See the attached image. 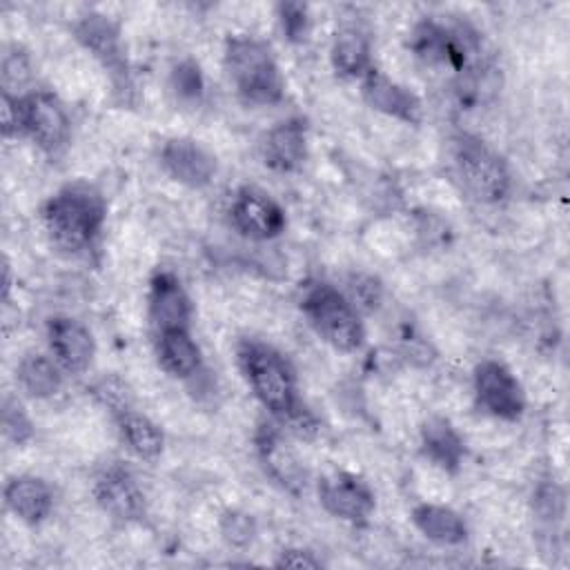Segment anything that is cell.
<instances>
[{
	"label": "cell",
	"instance_id": "obj_1",
	"mask_svg": "<svg viewBox=\"0 0 570 570\" xmlns=\"http://www.w3.org/2000/svg\"><path fill=\"white\" fill-rule=\"evenodd\" d=\"M105 218L102 194L85 180L60 187L42 207L45 229L51 243L65 252L87 249L100 234Z\"/></svg>",
	"mask_w": 570,
	"mask_h": 570
},
{
	"label": "cell",
	"instance_id": "obj_2",
	"mask_svg": "<svg viewBox=\"0 0 570 570\" xmlns=\"http://www.w3.org/2000/svg\"><path fill=\"white\" fill-rule=\"evenodd\" d=\"M236 356L254 396L265 410L287 423L305 410L296 394L294 370L276 347L258 338H243Z\"/></svg>",
	"mask_w": 570,
	"mask_h": 570
},
{
	"label": "cell",
	"instance_id": "obj_3",
	"mask_svg": "<svg viewBox=\"0 0 570 570\" xmlns=\"http://www.w3.org/2000/svg\"><path fill=\"white\" fill-rule=\"evenodd\" d=\"M225 67L238 96L252 105H276L283 100L285 80L272 49L254 36H229L225 42Z\"/></svg>",
	"mask_w": 570,
	"mask_h": 570
},
{
	"label": "cell",
	"instance_id": "obj_4",
	"mask_svg": "<svg viewBox=\"0 0 570 570\" xmlns=\"http://www.w3.org/2000/svg\"><path fill=\"white\" fill-rule=\"evenodd\" d=\"M301 309L312 330L338 352H356L365 341V327L352 301L330 283L305 287Z\"/></svg>",
	"mask_w": 570,
	"mask_h": 570
},
{
	"label": "cell",
	"instance_id": "obj_5",
	"mask_svg": "<svg viewBox=\"0 0 570 570\" xmlns=\"http://www.w3.org/2000/svg\"><path fill=\"white\" fill-rule=\"evenodd\" d=\"M452 169L463 189L479 203H499L510 191V171L492 147L481 138L461 134L450 147Z\"/></svg>",
	"mask_w": 570,
	"mask_h": 570
},
{
	"label": "cell",
	"instance_id": "obj_6",
	"mask_svg": "<svg viewBox=\"0 0 570 570\" xmlns=\"http://www.w3.org/2000/svg\"><path fill=\"white\" fill-rule=\"evenodd\" d=\"M73 36L102 65L118 91H131V73L122 45V33L109 16L98 11L80 16L73 24Z\"/></svg>",
	"mask_w": 570,
	"mask_h": 570
},
{
	"label": "cell",
	"instance_id": "obj_7",
	"mask_svg": "<svg viewBox=\"0 0 570 570\" xmlns=\"http://www.w3.org/2000/svg\"><path fill=\"white\" fill-rule=\"evenodd\" d=\"M474 390L483 410L503 421H517L525 412V392L508 365L485 358L474 367Z\"/></svg>",
	"mask_w": 570,
	"mask_h": 570
},
{
	"label": "cell",
	"instance_id": "obj_8",
	"mask_svg": "<svg viewBox=\"0 0 570 570\" xmlns=\"http://www.w3.org/2000/svg\"><path fill=\"white\" fill-rule=\"evenodd\" d=\"M24 136H29L45 154H60L71 134V122L65 105L51 91H31L22 96Z\"/></svg>",
	"mask_w": 570,
	"mask_h": 570
},
{
	"label": "cell",
	"instance_id": "obj_9",
	"mask_svg": "<svg viewBox=\"0 0 570 570\" xmlns=\"http://www.w3.org/2000/svg\"><path fill=\"white\" fill-rule=\"evenodd\" d=\"M232 225L252 240H272L285 232L283 207L258 187H240L229 205Z\"/></svg>",
	"mask_w": 570,
	"mask_h": 570
},
{
	"label": "cell",
	"instance_id": "obj_10",
	"mask_svg": "<svg viewBox=\"0 0 570 570\" xmlns=\"http://www.w3.org/2000/svg\"><path fill=\"white\" fill-rule=\"evenodd\" d=\"M318 501L336 519L365 523L374 512L372 488L352 472H332L318 481Z\"/></svg>",
	"mask_w": 570,
	"mask_h": 570
},
{
	"label": "cell",
	"instance_id": "obj_11",
	"mask_svg": "<svg viewBox=\"0 0 570 570\" xmlns=\"http://www.w3.org/2000/svg\"><path fill=\"white\" fill-rule=\"evenodd\" d=\"M160 165L176 183L191 189L207 187L218 171L216 156L189 136H174L165 140L160 149Z\"/></svg>",
	"mask_w": 570,
	"mask_h": 570
},
{
	"label": "cell",
	"instance_id": "obj_12",
	"mask_svg": "<svg viewBox=\"0 0 570 570\" xmlns=\"http://www.w3.org/2000/svg\"><path fill=\"white\" fill-rule=\"evenodd\" d=\"M94 497L98 505L118 521H138L145 514V494L134 474L120 463H109L98 472Z\"/></svg>",
	"mask_w": 570,
	"mask_h": 570
},
{
	"label": "cell",
	"instance_id": "obj_13",
	"mask_svg": "<svg viewBox=\"0 0 570 570\" xmlns=\"http://www.w3.org/2000/svg\"><path fill=\"white\" fill-rule=\"evenodd\" d=\"M47 338L49 350L56 358V363L67 374H82L89 370L96 343L87 325H82L73 316H53L47 323Z\"/></svg>",
	"mask_w": 570,
	"mask_h": 570
},
{
	"label": "cell",
	"instance_id": "obj_14",
	"mask_svg": "<svg viewBox=\"0 0 570 570\" xmlns=\"http://www.w3.org/2000/svg\"><path fill=\"white\" fill-rule=\"evenodd\" d=\"M361 96L372 109L405 125H419L423 118L419 96L374 67L361 78Z\"/></svg>",
	"mask_w": 570,
	"mask_h": 570
},
{
	"label": "cell",
	"instance_id": "obj_15",
	"mask_svg": "<svg viewBox=\"0 0 570 570\" xmlns=\"http://www.w3.org/2000/svg\"><path fill=\"white\" fill-rule=\"evenodd\" d=\"M149 321L158 332L171 327H189L191 321V301L180 283V278L160 269L149 281Z\"/></svg>",
	"mask_w": 570,
	"mask_h": 570
},
{
	"label": "cell",
	"instance_id": "obj_16",
	"mask_svg": "<svg viewBox=\"0 0 570 570\" xmlns=\"http://www.w3.org/2000/svg\"><path fill=\"white\" fill-rule=\"evenodd\" d=\"M256 450L265 472L285 490L298 494L305 483V472L298 456L287 445L283 432L274 425H261L256 432Z\"/></svg>",
	"mask_w": 570,
	"mask_h": 570
},
{
	"label": "cell",
	"instance_id": "obj_17",
	"mask_svg": "<svg viewBox=\"0 0 570 570\" xmlns=\"http://www.w3.org/2000/svg\"><path fill=\"white\" fill-rule=\"evenodd\" d=\"M263 163L274 171H294L307 158V122L303 118H287L274 125L261 145Z\"/></svg>",
	"mask_w": 570,
	"mask_h": 570
},
{
	"label": "cell",
	"instance_id": "obj_18",
	"mask_svg": "<svg viewBox=\"0 0 570 570\" xmlns=\"http://www.w3.org/2000/svg\"><path fill=\"white\" fill-rule=\"evenodd\" d=\"M7 508L24 523H42L53 508V492L49 483L33 474H20L4 485Z\"/></svg>",
	"mask_w": 570,
	"mask_h": 570
},
{
	"label": "cell",
	"instance_id": "obj_19",
	"mask_svg": "<svg viewBox=\"0 0 570 570\" xmlns=\"http://www.w3.org/2000/svg\"><path fill=\"white\" fill-rule=\"evenodd\" d=\"M421 450L425 459H430L436 468L450 474L459 472L465 456V443L445 416H430L428 421H423Z\"/></svg>",
	"mask_w": 570,
	"mask_h": 570
},
{
	"label": "cell",
	"instance_id": "obj_20",
	"mask_svg": "<svg viewBox=\"0 0 570 570\" xmlns=\"http://www.w3.org/2000/svg\"><path fill=\"white\" fill-rule=\"evenodd\" d=\"M372 45L370 36L358 24H343L334 33L330 60L338 76L343 78H363L372 69Z\"/></svg>",
	"mask_w": 570,
	"mask_h": 570
},
{
	"label": "cell",
	"instance_id": "obj_21",
	"mask_svg": "<svg viewBox=\"0 0 570 570\" xmlns=\"http://www.w3.org/2000/svg\"><path fill=\"white\" fill-rule=\"evenodd\" d=\"M156 354L160 367L176 376L189 379L200 370V347L189 334V327H171L156 334Z\"/></svg>",
	"mask_w": 570,
	"mask_h": 570
},
{
	"label": "cell",
	"instance_id": "obj_22",
	"mask_svg": "<svg viewBox=\"0 0 570 570\" xmlns=\"http://www.w3.org/2000/svg\"><path fill=\"white\" fill-rule=\"evenodd\" d=\"M412 523L425 539L439 546H459L468 539V525L463 517L448 505L421 503L412 510Z\"/></svg>",
	"mask_w": 570,
	"mask_h": 570
},
{
	"label": "cell",
	"instance_id": "obj_23",
	"mask_svg": "<svg viewBox=\"0 0 570 570\" xmlns=\"http://www.w3.org/2000/svg\"><path fill=\"white\" fill-rule=\"evenodd\" d=\"M116 423H118L122 443L136 459L156 461L163 454V448H165L163 430L149 416L129 407L116 414Z\"/></svg>",
	"mask_w": 570,
	"mask_h": 570
},
{
	"label": "cell",
	"instance_id": "obj_24",
	"mask_svg": "<svg viewBox=\"0 0 570 570\" xmlns=\"http://www.w3.org/2000/svg\"><path fill=\"white\" fill-rule=\"evenodd\" d=\"M60 370L62 367L56 363V358L31 352L20 358L16 367V379L22 392L29 394L31 399H49L62 385Z\"/></svg>",
	"mask_w": 570,
	"mask_h": 570
},
{
	"label": "cell",
	"instance_id": "obj_25",
	"mask_svg": "<svg viewBox=\"0 0 570 570\" xmlns=\"http://www.w3.org/2000/svg\"><path fill=\"white\" fill-rule=\"evenodd\" d=\"M169 89L183 105H198L205 94V78L200 65L191 58H185L174 65L169 73Z\"/></svg>",
	"mask_w": 570,
	"mask_h": 570
},
{
	"label": "cell",
	"instance_id": "obj_26",
	"mask_svg": "<svg viewBox=\"0 0 570 570\" xmlns=\"http://www.w3.org/2000/svg\"><path fill=\"white\" fill-rule=\"evenodd\" d=\"M2 430H4V436L13 443H24L33 436V425H31V419L27 416L22 403L18 399H11L7 396L4 403H2Z\"/></svg>",
	"mask_w": 570,
	"mask_h": 570
},
{
	"label": "cell",
	"instance_id": "obj_27",
	"mask_svg": "<svg viewBox=\"0 0 570 570\" xmlns=\"http://www.w3.org/2000/svg\"><path fill=\"white\" fill-rule=\"evenodd\" d=\"M220 532H223V539H225L229 546L245 548V546H249L252 539H254L256 523H254V519H252L247 512L229 510V512H225L223 519H220Z\"/></svg>",
	"mask_w": 570,
	"mask_h": 570
},
{
	"label": "cell",
	"instance_id": "obj_28",
	"mask_svg": "<svg viewBox=\"0 0 570 570\" xmlns=\"http://www.w3.org/2000/svg\"><path fill=\"white\" fill-rule=\"evenodd\" d=\"M278 20L281 29L287 40L303 42L309 33V13L307 7L301 2H283L278 4Z\"/></svg>",
	"mask_w": 570,
	"mask_h": 570
},
{
	"label": "cell",
	"instance_id": "obj_29",
	"mask_svg": "<svg viewBox=\"0 0 570 570\" xmlns=\"http://www.w3.org/2000/svg\"><path fill=\"white\" fill-rule=\"evenodd\" d=\"M0 114H2V136H4V138L24 136L22 96L2 89V91H0Z\"/></svg>",
	"mask_w": 570,
	"mask_h": 570
},
{
	"label": "cell",
	"instance_id": "obj_30",
	"mask_svg": "<svg viewBox=\"0 0 570 570\" xmlns=\"http://www.w3.org/2000/svg\"><path fill=\"white\" fill-rule=\"evenodd\" d=\"M31 78V65H29V58L24 51H9L4 53L2 58V89L11 91L22 87L27 80Z\"/></svg>",
	"mask_w": 570,
	"mask_h": 570
},
{
	"label": "cell",
	"instance_id": "obj_31",
	"mask_svg": "<svg viewBox=\"0 0 570 570\" xmlns=\"http://www.w3.org/2000/svg\"><path fill=\"white\" fill-rule=\"evenodd\" d=\"M563 490L557 483H541L534 492V510L546 521H557L563 517Z\"/></svg>",
	"mask_w": 570,
	"mask_h": 570
},
{
	"label": "cell",
	"instance_id": "obj_32",
	"mask_svg": "<svg viewBox=\"0 0 570 570\" xmlns=\"http://www.w3.org/2000/svg\"><path fill=\"white\" fill-rule=\"evenodd\" d=\"M350 292H352V305L356 309H376L381 301V285L372 276H352L350 281Z\"/></svg>",
	"mask_w": 570,
	"mask_h": 570
},
{
	"label": "cell",
	"instance_id": "obj_33",
	"mask_svg": "<svg viewBox=\"0 0 570 570\" xmlns=\"http://www.w3.org/2000/svg\"><path fill=\"white\" fill-rule=\"evenodd\" d=\"M94 394L114 412V414H120L125 410H129V401H127V387L118 381V379H102L96 383L94 387Z\"/></svg>",
	"mask_w": 570,
	"mask_h": 570
},
{
	"label": "cell",
	"instance_id": "obj_34",
	"mask_svg": "<svg viewBox=\"0 0 570 570\" xmlns=\"http://www.w3.org/2000/svg\"><path fill=\"white\" fill-rule=\"evenodd\" d=\"M274 566H278V568H309V570H316V568H323V561L314 552H309V550L287 548V550L278 552Z\"/></svg>",
	"mask_w": 570,
	"mask_h": 570
}]
</instances>
